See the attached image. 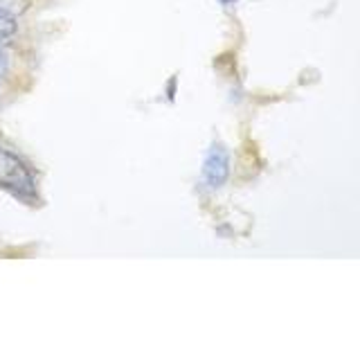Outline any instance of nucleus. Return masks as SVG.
<instances>
[{"label":"nucleus","mask_w":360,"mask_h":338,"mask_svg":"<svg viewBox=\"0 0 360 338\" xmlns=\"http://www.w3.org/2000/svg\"><path fill=\"white\" fill-rule=\"evenodd\" d=\"M219 3L225 5V7H230V5H236V3H239V0H219Z\"/></svg>","instance_id":"39448f33"},{"label":"nucleus","mask_w":360,"mask_h":338,"mask_svg":"<svg viewBox=\"0 0 360 338\" xmlns=\"http://www.w3.org/2000/svg\"><path fill=\"white\" fill-rule=\"evenodd\" d=\"M0 189L27 208H41L43 194L34 167L16 149L0 144Z\"/></svg>","instance_id":"f257e3e1"},{"label":"nucleus","mask_w":360,"mask_h":338,"mask_svg":"<svg viewBox=\"0 0 360 338\" xmlns=\"http://www.w3.org/2000/svg\"><path fill=\"white\" fill-rule=\"evenodd\" d=\"M200 178L210 189H219L228 183L230 178V151L223 142L214 140L205 151L200 167Z\"/></svg>","instance_id":"f03ea898"},{"label":"nucleus","mask_w":360,"mask_h":338,"mask_svg":"<svg viewBox=\"0 0 360 338\" xmlns=\"http://www.w3.org/2000/svg\"><path fill=\"white\" fill-rule=\"evenodd\" d=\"M7 73H9V56L5 50H0V82L7 77Z\"/></svg>","instance_id":"20e7f679"},{"label":"nucleus","mask_w":360,"mask_h":338,"mask_svg":"<svg viewBox=\"0 0 360 338\" xmlns=\"http://www.w3.org/2000/svg\"><path fill=\"white\" fill-rule=\"evenodd\" d=\"M18 34V16L14 11L0 7V43L11 41Z\"/></svg>","instance_id":"7ed1b4c3"}]
</instances>
